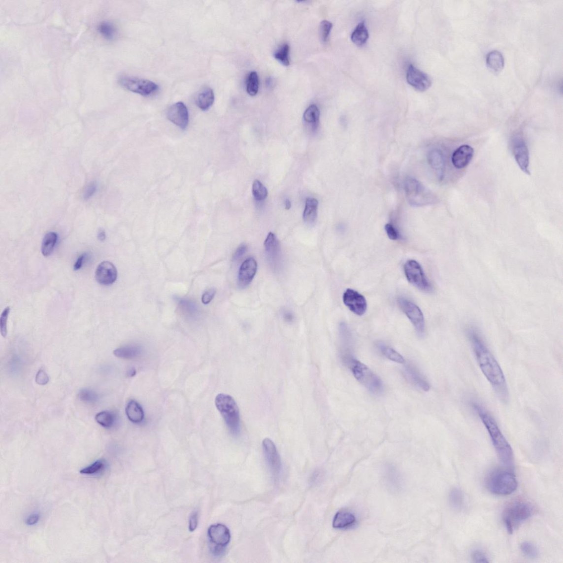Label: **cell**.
<instances>
[{"mask_svg":"<svg viewBox=\"0 0 563 563\" xmlns=\"http://www.w3.org/2000/svg\"><path fill=\"white\" fill-rule=\"evenodd\" d=\"M404 189L407 200L411 206L421 207L432 205L438 201L433 193L414 178L406 179Z\"/></svg>","mask_w":563,"mask_h":563,"instance_id":"8992f818","label":"cell"},{"mask_svg":"<svg viewBox=\"0 0 563 563\" xmlns=\"http://www.w3.org/2000/svg\"><path fill=\"white\" fill-rule=\"evenodd\" d=\"M126 413L128 418L132 423L138 424L143 422L144 419V413L140 405L135 400H131L127 404L126 408Z\"/></svg>","mask_w":563,"mask_h":563,"instance_id":"4316f807","label":"cell"},{"mask_svg":"<svg viewBox=\"0 0 563 563\" xmlns=\"http://www.w3.org/2000/svg\"><path fill=\"white\" fill-rule=\"evenodd\" d=\"M285 209H286L290 210L291 209V202L290 201V200L287 199L285 200Z\"/></svg>","mask_w":563,"mask_h":563,"instance_id":"680465c9","label":"cell"},{"mask_svg":"<svg viewBox=\"0 0 563 563\" xmlns=\"http://www.w3.org/2000/svg\"><path fill=\"white\" fill-rule=\"evenodd\" d=\"M533 513L532 505L528 501L519 500L509 504L503 513V522L508 533L512 534Z\"/></svg>","mask_w":563,"mask_h":563,"instance_id":"3957f363","label":"cell"},{"mask_svg":"<svg viewBox=\"0 0 563 563\" xmlns=\"http://www.w3.org/2000/svg\"><path fill=\"white\" fill-rule=\"evenodd\" d=\"M215 95L209 87L203 88L196 98L197 106L203 111L209 110L214 103Z\"/></svg>","mask_w":563,"mask_h":563,"instance_id":"484cf974","label":"cell"},{"mask_svg":"<svg viewBox=\"0 0 563 563\" xmlns=\"http://www.w3.org/2000/svg\"><path fill=\"white\" fill-rule=\"evenodd\" d=\"M512 150L515 161L522 171L528 175L529 170L530 156L526 143L522 136H515L512 141Z\"/></svg>","mask_w":563,"mask_h":563,"instance_id":"8fae6325","label":"cell"},{"mask_svg":"<svg viewBox=\"0 0 563 563\" xmlns=\"http://www.w3.org/2000/svg\"><path fill=\"white\" fill-rule=\"evenodd\" d=\"M9 313H10V307L8 306L3 311L0 318V329L1 335L4 338L6 337L7 334V325Z\"/></svg>","mask_w":563,"mask_h":563,"instance_id":"ee69618b","label":"cell"},{"mask_svg":"<svg viewBox=\"0 0 563 563\" xmlns=\"http://www.w3.org/2000/svg\"><path fill=\"white\" fill-rule=\"evenodd\" d=\"M118 272L116 266L109 262H103L99 265L96 271L97 282L102 285L108 286L115 283Z\"/></svg>","mask_w":563,"mask_h":563,"instance_id":"e0dca14e","label":"cell"},{"mask_svg":"<svg viewBox=\"0 0 563 563\" xmlns=\"http://www.w3.org/2000/svg\"><path fill=\"white\" fill-rule=\"evenodd\" d=\"M141 352L139 347L129 345L115 349L113 351V354L117 358L131 359L138 357Z\"/></svg>","mask_w":563,"mask_h":563,"instance_id":"1f68e13d","label":"cell"},{"mask_svg":"<svg viewBox=\"0 0 563 563\" xmlns=\"http://www.w3.org/2000/svg\"><path fill=\"white\" fill-rule=\"evenodd\" d=\"M257 268L258 264L255 259L249 258L245 260L241 265L238 273V284L239 287L244 288L250 285L256 274Z\"/></svg>","mask_w":563,"mask_h":563,"instance_id":"ac0fdd59","label":"cell"},{"mask_svg":"<svg viewBox=\"0 0 563 563\" xmlns=\"http://www.w3.org/2000/svg\"><path fill=\"white\" fill-rule=\"evenodd\" d=\"M428 162L430 166L438 174L440 179H442L445 172V160L441 151L438 149L431 150L428 155Z\"/></svg>","mask_w":563,"mask_h":563,"instance_id":"7402d4cb","label":"cell"},{"mask_svg":"<svg viewBox=\"0 0 563 563\" xmlns=\"http://www.w3.org/2000/svg\"><path fill=\"white\" fill-rule=\"evenodd\" d=\"M404 268L407 280L413 285L425 292L432 291V285L417 262L414 260H409L405 264Z\"/></svg>","mask_w":563,"mask_h":563,"instance_id":"9c48e42d","label":"cell"},{"mask_svg":"<svg viewBox=\"0 0 563 563\" xmlns=\"http://www.w3.org/2000/svg\"><path fill=\"white\" fill-rule=\"evenodd\" d=\"M398 303L401 310L413 324L416 332L420 335H423L425 331V320L422 310L413 302L404 298H399Z\"/></svg>","mask_w":563,"mask_h":563,"instance_id":"30bf717a","label":"cell"},{"mask_svg":"<svg viewBox=\"0 0 563 563\" xmlns=\"http://www.w3.org/2000/svg\"><path fill=\"white\" fill-rule=\"evenodd\" d=\"M35 381L39 385H45L49 381V377L44 370H40L35 377Z\"/></svg>","mask_w":563,"mask_h":563,"instance_id":"bcb514c9","label":"cell"},{"mask_svg":"<svg viewBox=\"0 0 563 563\" xmlns=\"http://www.w3.org/2000/svg\"><path fill=\"white\" fill-rule=\"evenodd\" d=\"M404 373L411 384L425 392L430 390L429 383L426 381L420 372L411 364H407L404 368Z\"/></svg>","mask_w":563,"mask_h":563,"instance_id":"44dd1931","label":"cell"},{"mask_svg":"<svg viewBox=\"0 0 563 563\" xmlns=\"http://www.w3.org/2000/svg\"><path fill=\"white\" fill-rule=\"evenodd\" d=\"M520 548H521L523 554L530 559L536 558L539 554L537 547L531 542H523L520 546Z\"/></svg>","mask_w":563,"mask_h":563,"instance_id":"60d3db41","label":"cell"},{"mask_svg":"<svg viewBox=\"0 0 563 563\" xmlns=\"http://www.w3.org/2000/svg\"><path fill=\"white\" fill-rule=\"evenodd\" d=\"M267 259L271 265L276 269L280 262L281 247L277 236L274 233H269L264 242Z\"/></svg>","mask_w":563,"mask_h":563,"instance_id":"d6986e66","label":"cell"},{"mask_svg":"<svg viewBox=\"0 0 563 563\" xmlns=\"http://www.w3.org/2000/svg\"><path fill=\"white\" fill-rule=\"evenodd\" d=\"M482 422L488 431L491 441L501 463L508 467H512L514 463V454L512 447L506 439L493 416L479 404H472Z\"/></svg>","mask_w":563,"mask_h":563,"instance_id":"7a4b0ae2","label":"cell"},{"mask_svg":"<svg viewBox=\"0 0 563 563\" xmlns=\"http://www.w3.org/2000/svg\"><path fill=\"white\" fill-rule=\"evenodd\" d=\"M98 30L104 38L108 40L114 39L117 35L116 27L110 22L101 23L98 26Z\"/></svg>","mask_w":563,"mask_h":563,"instance_id":"e575fe53","label":"cell"},{"mask_svg":"<svg viewBox=\"0 0 563 563\" xmlns=\"http://www.w3.org/2000/svg\"><path fill=\"white\" fill-rule=\"evenodd\" d=\"M377 346L383 356L389 360L399 364L405 363L404 357L394 349L381 343H378Z\"/></svg>","mask_w":563,"mask_h":563,"instance_id":"d6a6232c","label":"cell"},{"mask_svg":"<svg viewBox=\"0 0 563 563\" xmlns=\"http://www.w3.org/2000/svg\"><path fill=\"white\" fill-rule=\"evenodd\" d=\"M343 302L350 310L359 316L363 315L367 310L365 298L352 289H347L343 295Z\"/></svg>","mask_w":563,"mask_h":563,"instance_id":"4fadbf2b","label":"cell"},{"mask_svg":"<svg viewBox=\"0 0 563 563\" xmlns=\"http://www.w3.org/2000/svg\"><path fill=\"white\" fill-rule=\"evenodd\" d=\"M119 83L127 91L144 97L150 96L159 89L158 85L150 80L128 75L121 77Z\"/></svg>","mask_w":563,"mask_h":563,"instance_id":"ba28073f","label":"cell"},{"mask_svg":"<svg viewBox=\"0 0 563 563\" xmlns=\"http://www.w3.org/2000/svg\"><path fill=\"white\" fill-rule=\"evenodd\" d=\"M320 116L318 107L313 104L305 110L303 118L304 121L311 126L312 130H316L319 125Z\"/></svg>","mask_w":563,"mask_h":563,"instance_id":"f1b7e54d","label":"cell"},{"mask_svg":"<svg viewBox=\"0 0 563 563\" xmlns=\"http://www.w3.org/2000/svg\"><path fill=\"white\" fill-rule=\"evenodd\" d=\"M247 250V246L244 244L240 245L236 250L233 257L234 261H238L242 258Z\"/></svg>","mask_w":563,"mask_h":563,"instance_id":"f907efd6","label":"cell"},{"mask_svg":"<svg viewBox=\"0 0 563 563\" xmlns=\"http://www.w3.org/2000/svg\"><path fill=\"white\" fill-rule=\"evenodd\" d=\"M283 318L288 323H291L294 320V315L289 311H285L283 313Z\"/></svg>","mask_w":563,"mask_h":563,"instance_id":"11a10c76","label":"cell"},{"mask_svg":"<svg viewBox=\"0 0 563 563\" xmlns=\"http://www.w3.org/2000/svg\"><path fill=\"white\" fill-rule=\"evenodd\" d=\"M263 448L269 469L274 477H278L281 473L282 464L275 444L270 439L267 438L263 442Z\"/></svg>","mask_w":563,"mask_h":563,"instance_id":"7c38bea8","label":"cell"},{"mask_svg":"<svg viewBox=\"0 0 563 563\" xmlns=\"http://www.w3.org/2000/svg\"><path fill=\"white\" fill-rule=\"evenodd\" d=\"M136 374V371L135 369L132 368L127 372V376L130 377H133Z\"/></svg>","mask_w":563,"mask_h":563,"instance_id":"6f0895ef","label":"cell"},{"mask_svg":"<svg viewBox=\"0 0 563 563\" xmlns=\"http://www.w3.org/2000/svg\"><path fill=\"white\" fill-rule=\"evenodd\" d=\"M407 82L417 91L425 92L431 86L432 82L429 75L410 65L407 70Z\"/></svg>","mask_w":563,"mask_h":563,"instance_id":"9a60e30c","label":"cell"},{"mask_svg":"<svg viewBox=\"0 0 563 563\" xmlns=\"http://www.w3.org/2000/svg\"><path fill=\"white\" fill-rule=\"evenodd\" d=\"M98 236V239L100 241H102H102L105 240L106 239V234L105 232L102 230L99 231Z\"/></svg>","mask_w":563,"mask_h":563,"instance_id":"9f6ffc18","label":"cell"},{"mask_svg":"<svg viewBox=\"0 0 563 563\" xmlns=\"http://www.w3.org/2000/svg\"><path fill=\"white\" fill-rule=\"evenodd\" d=\"M259 77L256 72H252L249 75L247 80V91L251 96H255L259 91Z\"/></svg>","mask_w":563,"mask_h":563,"instance_id":"74e56055","label":"cell"},{"mask_svg":"<svg viewBox=\"0 0 563 563\" xmlns=\"http://www.w3.org/2000/svg\"><path fill=\"white\" fill-rule=\"evenodd\" d=\"M85 258H86V254H82L78 258L76 262H75L73 268L74 271H78L81 268Z\"/></svg>","mask_w":563,"mask_h":563,"instance_id":"db71d44e","label":"cell"},{"mask_svg":"<svg viewBox=\"0 0 563 563\" xmlns=\"http://www.w3.org/2000/svg\"><path fill=\"white\" fill-rule=\"evenodd\" d=\"M105 466V463L102 460H99L94 462L92 465L80 470V474L92 475L100 471Z\"/></svg>","mask_w":563,"mask_h":563,"instance_id":"b9f144b4","label":"cell"},{"mask_svg":"<svg viewBox=\"0 0 563 563\" xmlns=\"http://www.w3.org/2000/svg\"><path fill=\"white\" fill-rule=\"evenodd\" d=\"M332 26V23L327 20H324L321 22L320 27V36L321 40L324 42L328 41Z\"/></svg>","mask_w":563,"mask_h":563,"instance_id":"7bdbcfd3","label":"cell"},{"mask_svg":"<svg viewBox=\"0 0 563 563\" xmlns=\"http://www.w3.org/2000/svg\"><path fill=\"white\" fill-rule=\"evenodd\" d=\"M467 335L481 371L501 401L507 403L509 400L508 389L504 373L498 363L475 329H468Z\"/></svg>","mask_w":563,"mask_h":563,"instance_id":"6da1fadb","label":"cell"},{"mask_svg":"<svg viewBox=\"0 0 563 563\" xmlns=\"http://www.w3.org/2000/svg\"><path fill=\"white\" fill-rule=\"evenodd\" d=\"M116 420L115 415L108 411H101L96 416L97 423L101 427L107 429L111 428L115 425Z\"/></svg>","mask_w":563,"mask_h":563,"instance_id":"836d02e7","label":"cell"},{"mask_svg":"<svg viewBox=\"0 0 563 563\" xmlns=\"http://www.w3.org/2000/svg\"><path fill=\"white\" fill-rule=\"evenodd\" d=\"M486 485L491 493L507 496L517 490L518 483L513 473L508 471L496 470L491 473L487 478Z\"/></svg>","mask_w":563,"mask_h":563,"instance_id":"5b68a950","label":"cell"},{"mask_svg":"<svg viewBox=\"0 0 563 563\" xmlns=\"http://www.w3.org/2000/svg\"><path fill=\"white\" fill-rule=\"evenodd\" d=\"M272 84H273V81L271 78H268L266 80V85L268 86V87H271V86H272V85H273Z\"/></svg>","mask_w":563,"mask_h":563,"instance_id":"91938a15","label":"cell"},{"mask_svg":"<svg viewBox=\"0 0 563 563\" xmlns=\"http://www.w3.org/2000/svg\"><path fill=\"white\" fill-rule=\"evenodd\" d=\"M357 523V518L348 511H340L335 515L333 527L337 529H346L353 527Z\"/></svg>","mask_w":563,"mask_h":563,"instance_id":"cb8c5ba5","label":"cell"},{"mask_svg":"<svg viewBox=\"0 0 563 563\" xmlns=\"http://www.w3.org/2000/svg\"><path fill=\"white\" fill-rule=\"evenodd\" d=\"M290 46L288 44H284L274 53V58L285 66L290 65L289 58Z\"/></svg>","mask_w":563,"mask_h":563,"instance_id":"8d00e7d4","label":"cell"},{"mask_svg":"<svg viewBox=\"0 0 563 563\" xmlns=\"http://www.w3.org/2000/svg\"><path fill=\"white\" fill-rule=\"evenodd\" d=\"M368 32L365 23L362 22L356 28L352 33L351 40L354 44L362 46L366 44L368 39Z\"/></svg>","mask_w":563,"mask_h":563,"instance_id":"f546056e","label":"cell"},{"mask_svg":"<svg viewBox=\"0 0 563 563\" xmlns=\"http://www.w3.org/2000/svg\"><path fill=\"white\" fill-rule=\"evenodd\" d=\"M385 480L389 488L394 492L402 488L403 481L399 471L394 466L388 465L384 470Z\"/></svg>","mask_w":563,"mask_h":563,"instance_id":"603a6c76","label":"cell"},{"mask_svg":"<svg viewBox=\"0 0 563 563\" xmlns=\"http://www.w3.org/2000/svg\"><path fill=\"white\" fill-rule=\"evenodd\" d=\"M168 119L173 124L185 130L189 124V116L188 108L184 103L178 102L170 106L167 111Z\"/></svg>","mask_w":563,"mask_h":563,"instance_id":"2e32d148","label":"cell"},{"mask_svg":"<svg viewBox=\"0 0 563 563\" xmlns=\"http://www.w3.org/2000/svg\"><path fill=\"white\" fill-rule=\"evenodd\" d=\"M472 558L473 561L476 563H488L489 561L488 558L486 557V555L483 552L479 550H475L472 553Z\"/></svg>","mask_w":563,"mask_h":563,"instance_id":"7dc6e473","label":"cell"},{"mask_svg":"<svg viewBox=\"0 0 563 563\" xmlns=\"http://www.w3.org/2000/svg\"><path fill=\"white\" fill-rule=\"evenodd\" d=\"M252 191L255 199L262 201L267 198L268 192L261 182L258 180L254 181L253 184Z\"/></svg>","mask_w":563,"mask_h":563,"instance_id":"f35d334b","label":"cell"},{"mask_svg":"<svg viewBox=\"0 0 563 563\" xmlns=\"http://www.w3.org/2000/svg\"><path fill=\"white\" fill-rule=\"evenodd\" d=\"M385 230L388 236L392 240H398L400 238L399 232L395 227L391 224H387L385 226Z\"/></svg>","mask_w":563,"mask_h":563,"instance_id":"f6af8a7d","label":"cell"},{"mask_svg":"<svg viewBox=\"0 0 563 563\" xmlns=\"http://www.w3.org/2000/svg\"><path fill=\"white\" fill-rule=\"evenodd\" d=\"M215 405L231 434L238 436L240 432V413L234 399L229 395L221 394L216 397Z\"/></svg>","mask_w":563,"mask_h":563,"instance_id":"277c9868","label":"cell"},{"mask_svg":"<svg viewBox=\"0 0 563 563\" xmlns=\"http://www.w3.org/2000/svg\"><path fill=\"white\" fill-rule=\"evenodd\" d=\"M464 495L462 490L460 488H454L449 494V500L451 507L456 510H460L462 508L464 504Z\"/></svg>","mask_w":563,"mask_h":563,"instance_id":"d590c367","label":"cell"},{"mask_svg":"<svg viewBox=\"0 0 563 563\" xmlns=\"http://www.w3.org/2000/svg\"><path fill=\"white\" fill-rule=\"evenodd\" d=\"M356 380L369 391L375 395H381L384 390L380 378L370 368L356 359L348 367Z\"/></svg>","mask_w":563,"mask_h":563,"instance_id":"52a82bcc","label":"cell"},{"mask_svg":"<svg viewBox=\"0 0 563 563\" xmlns=\"http://www.w3.org/2000/svg\"><path fill=\"white\" fill-rule=\"evenodd\" d=\"M96 184L94 182L90 184L87 187L86 191H85V193L84 194V199H89L90 198L93 196L94 193H96Z\"/></svg>","mask_w":563,"mask_h":563,"instance_id":"681fc988","label":"cell"},{"mask_svg":"<svg viewBox=\"0 0 563 563\" xmlns=\"http://www.w3.org/2000/svg\"><path fill=\"white\" fill-rule=\"evenodd\" d=\"M319 201L316 199L307 198L303 213V220L307 225H313L318 217Z\"/></svg>","mask_w":563,"mask_h":563,"instance_id":"d4e9b609","label":"cell"},{"mask_svg":"<svg viewBox=\"0 0 563 563\" xmlns=\"http://www.w3.org/2000/svg\"><path fill=\"white\" fill-rule=\"evenodd\" d=\"M216 294V291L214 289H211L206 291L203 293L201 300L203 304H208L214 299Z\"/></svg>","mask_w":563,"mask_h":563,"instance_id":"c3c4849f","label":"cell"},{"mask_svg":"<svg viewBox=\"0 0 563 563\" xmlns=\"http://www.w3.org/2000/svg\"><path fill=\"white\" fill-rule=\"evenodd\" d=\"M486 63L491 70L495 72H499L504 68V59L499 51L495 50L487 55Z\"/></svg>","mask_w":563,"mask_h":563,"instance_id":"83f0119b","label":"cell"},{"mask_svg":"<svg viewBox=\"0 0 563 563\" xmlns=\"http://www.w3.org/2000/svg\"><path fill=\"white\" fill-rule=\"evenodd\" d=\"M78 397L80 400L88 404L96 403L99 399L97 393L89 389L80 390Z\"/></svg>","mask_w":563,"mask_h":563,"instance_id":"ab89813d","label":"cell"},{"mask_svg":"<svg viewBox=\"0 0 563 563\" xmlns=\"http://www.w3.org/2000/svg\"><path fill=\"white\" fill-rule=\"evenodd\" d=\"M208 536L211 547H217L225 550L231 540L229 529L223 524L213 525L208 530Z\"/></svg>","mask_w":563,"mask_h":563,"instance_id":"5bb4252c","label":"cell"},{"mask_svg":"<svg viewBox=\"0 0 563 563\" xmlns=\"http://www.w3.org/2000/svg\"><path fill=\"white\" fill-rule=\"evenodd\" d=\"M39 519H40V517H39V515L38 514H32L30 515V517H28V518L27 519L26 524L28 525H30V526H31V525H34L36 524V523H37V522H39Z\"/></svg>","mask_w":563,"mask_h":563,"instance_id":"f5cc1de1","label":"cell"},{"mask_svg":"<svg viewBox=\"0 0 563 563\" xmlns=\"http://www.w3.org/2000/svg\"><path fill=\"white\" fill-rule=\"evenodd\" d=\"M58 235L54 232L47 233L42 240L41 253L45 257H48L53 252L58 242Z\"/></svg>","mask_w":563,"mask_h":563,"instance_id":"4dcf8cb0","label":"cell"},{"mask_svg":"<svg viewBox=\"0 0 563 563\" xmlns=\"http://www.w3.org/2000/svg\"><path fill=\"white\" fill-rule=\"evenodd\" d=\"M474 151L471 146L463 145L458 148L452 155V162L454 167L457 169H463L470 163Z\"/></svg>","mask_w":563,"mask_h":563,"instance_id":"ffe728a7","label":"cell"},{"mask_svg":"<svg viewBox=\"0 0 563 563\" xmlns=\"http://www.w3.org/2000/svg\"><path fill=\"white\" fill-rule=\"evenodd\" d=\"M198 513H193L191 515L190 520H189V530H190V531L193 532V531H195L196 530V529L197 528V525H198Z\"/></svg>","mask_w":563,"mask_h":563,"instance_id":"816d5d0a","label":"cell"}]
</instances>
